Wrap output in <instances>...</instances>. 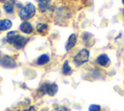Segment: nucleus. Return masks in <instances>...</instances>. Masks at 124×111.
Returning <instances> with one entry per match:
<instances>
[{
    "instance_id": "1",
    "label": "nucleus",
    "mask_w": 124,
    "mask_h": 111,
    "mask_svg": "<svg viewBox=\"0 0 124 111\" xmlns=\"http://www.w3.org/2000/svg\"><path fill=\"white\" fill-rule=\"evenodd\" d=\"M37 11L38 9L34 3L27 2L17 11V16L21 20H30L37 15Z\"/></svg>"
},
{
    "instance_id": "2",
    "label": "nucleus",
    "mask_w": 124,
    "mask_h": 111,
    "mask_svg": "<svg viewBox=\"0 0 124 111\" xmlns=\"http://www.w3.org/2000/svg\"><path fill=\"white\" fill-rule=\"evenodd\" d=\"M58 91V86L56 83H50V82H45L43 83L39 89H38V93L43 96V95H49V96H53Z\"/></svg>"
},
{
    "instance_id": "3",
    "label": "nucleus",
    "mask_w": 124,
    "mask_h": 111,
    "mask_svg": "<svg viewBox=\"0 0 124 111\" xmlns=\"http://www.w3.org/2000/svg\"><path fill=\"white\" fill-rule=\"evenodd\" d=\"M90 58V52L86 48L80 49L73 57V62L76 66H81L84 63L88 62Z\"/></svg>"
},
{
    "instance_id": "4",
    "label": "nucleus",
    "mask_w": 124,
    "mask_h": 111,
    "mask_svg": "<svg viewBox=\"0 0 124 111\" xmlns=\"http://www.w3.org/2000/svg\"><path fill=\"white\" fill-rule=\"evenodd\" d=\"M52 0H37V9L42 14H46L53 11V6L51 4Z\"/></svg>"
},
{
    "instance_id": "5",
    "label": "nucleus",
    "mask_w": 124,
    "mask_h": 111,
    "mask_svg": "<svg viewBox=\"0 0 124 111\" xmlns=\"http://www.w3.org/2000/svg\"><path fill=\"white\" fill-rule=\"evenodd\" d=\"M0 66H2L4 68L13 69V68L16 67V61L14 59V57L12 56L5 55V56H0Z\"/></svg>"
},
{
    "instance_id": "6",
    "label": "nucleus",
    "mask_w": 124,
    "mask_h": 111,
    "mask_svg": "<svg viewBox=\"0 0 124 111\" xmlns=\"http://www.w3.org/2000/svg\"><path fill=\"white\" fill-rule=\"evenodd\" d=\"M28 42H29V38H28V37H26V36H24V35L18 33L17 36L16 37L15 41L13 42L12 46H13L16 50H21V49H23V48L26 46V44H27Z\"/></svg>"
},
{
    "instance_id": "7",
    "label": "nucleus",
    "mask_w": 124,
    "mask_h": 111,
    "mask_svg": "<svg viewBox=\"0 0 124 111\" xmlns=\"http://www.w3.org/2000/svg\"><path fill=\"white\" fill-rule=\"evenodd\" d=\"M18 29L21 33L25 35H31L34 32L35 27L32 24V22H30L29 20H22L18 26Z\"/></svg>"
},
{
    "instance_id": "8",
    "label": "nucleus",
    "mask_w": 124,
    "mask_h": 111,
    "mask_svg": "<svg viewBox=\"0 0 124 111\" xmlns=\"http://www.w3.org/2000/svg\"><path fill=\"white\" fill-rule=\"evenodd\" d=\"M16 0H7L6 2L3 3L2 9L6 15L12 16L15 14V12L16 10Z\"/></svg>"
},
{
    "instance_id": "9",
    "label": "nucleus",
    "mask_w": 124,
    "mask_h": 111,
    "mask_svg": "<svg viewBox=\"0 0 124 111\" xmlns=\"http://www.w3.org/2000/svg\"><path fill=\"white\" fill-rule=\"evenodd\" d=\"M95 62L100 67H108L110 65V58L107 54H101L96 57Z\"/></svg>"
},
{
    "instance_id": "10",
    "label": "nucleus",
    "mask_w": 124,
    "mask_h": 111,
    "mask_svg": "<svg viewBox=\"0 0 124 111\" xmlns=\"http://www.w3.org/2000/svg\"><path fill=\"white\" fill-rule=\"evenodd\" d=\"M78 43V35L76 33H72L70 34V36L68 37L67 39V42H66V45H65V49H66V52H70L73 48L76 47Z\"/></svg>"
},
{
    "instance_id": "11",
    "label": "nucleus",
    "mask_w": 124,
    "mask_h": 111,
    "mask_svg": "<svg viewBox=\"0 0 124 111\" xmlns=\"http://www.w3.org/2000/svg\"><path fill=\"white\" fill-rule=\"evenodd\" d=\"M13 27V21L11 18H0V33L9 31Z\"/></svg>"
},
{
    "instance_id": "12",
    "label": "nucleus",
    "mask_w": 124,
    "mask_h": 111,
    "mask_svg": "<svg viewBox=\"0 0 124 111\" xmlns=\"http://www.w3.org/2000/svg\"><path fill=\"white\" fill-rule=\"evenodd\" d=\"M50 60V56L48 54H42L41 56H39L36 59V65L38 66H44L46 64H47Z\"/></svg>"
},
{
    "instance_id": "13",
    "label": "nucleus",
    "mask_w": 124,
    "mask_h": 111,
    "mask_svg": "<svg viewBox=\"0 0 124 111\" xmlns=\"http://www.w3.org/2000/svg\"><path fill=\"white\" fill-rule=\"evenodd\" d=\"M35 30H36L38 33L44 35V34H46V31L48 30V24H47L46 22H38V23L36 24V26H35Z\"/></svg>"
},
{
    "instance_id": "14",
    "label": "nucleus",
    "mask_w": 124,
    "mask_h": 111,
    "mask_svg": "<svg viewBox=\"0 0 124 111\" xmlns=\"http://www.w3.org/2000/svg\"><path fill=\"white\" fill-rule=\"evenodd\" d=\"M61 71H62V74H63L64 76H69V75L72 74V67L70 66L68 60H65V61L63 62Z\"/></svg>"
},
{
    "instance_id": "15",
    "label": "nucleus",
    "mask_w": 124,
    "mask_h": 111,
    "mask_svg": "<svg viewBox=\"0 0 124 111\" xmlns=\"http://www.w3.org/2000/svg\"><path fill=\"white\" fill-rule=\"evenodd\" d=\"M53 109H54V111H70V109L67 106L62 105V104H54Z\"/></svg>"
},
{
    "instance_id": "16",
    "label": "nucleus",
    "mask_w": 124,
    "mask_h": 111,
    "mask_svg": "<svg viewBox=\"0 0 124 111\" xmlns=\"http://www.w3.org/2000/svg\"><path fill=\"white\" fill-rule=\"evenodd\" d=\"M102 107L99 104H91L88 107V111H101Z\"/></svg>"
},
{
    "instance_id": "17",
    "label": "nucleus",
    "mask_w": 124,
    "mask_h": 111,
    "mask_svg": "<svg viewBox=\"0 0 124 111\" xmlns=\"http://www.w3.org/2000/svg\"><path fill=\"white\" fill-rule=\"evenodd\" d=\"M92 37H93L92 34H90L89 32H84V33L82 34V39H83V41H88V40H90Z\"/></svg>"
},
{
    "instance_id": "18",
    "label": "nucleus",
    "mask_w": 124,
    "mask_h": 111,
    "mask_svg": "<svg viewBox=\"0 0 124 111\" xmlns=\"http://www.w3.org/2000/svg\"><path fill=\"white\" fill-rule=\"evenodd\" d=\"M21 111H37V109H36V107H35L34 105H30V106H28L27 108L22 109Z\"/></svg>"
},
{
    "instance_id": "19",
    "label": "nucleus",
    "mask_w": 124,
    "mask_h": 111,
    "mask_svg": "<svg viewBox=\"0 0 124 111\" xmlns=\"http://www.w3.org/2000/svg\"><path fill=\"white\" fill-rule=\"evenodd\" d=\"M22 6H23V4H22L21 2H17V1L16 2V9L17 11H18V10H19V9H20Z\"/></svg>"
},
{
    "instance_id": "20",
    "label": "nucleus",
    "mask_w": 124,
    "mask_h": 111,
    "mask_svg": "<svg viewBox=\"0 0 124 111\" xmlns=\"http://www.w3.org/2000/svg\"><path fill=\"white\" fill-rule=\"evenodd\" d=\"M6 1H7V0H0V3H2V4H3V3H4V2H6Z\"/></svg>"
},
{
    "instance_id": "21",
    "label": "nucleus",
    "mask_w": 124,
    "mask_h": 111,
    "mask_svg": "<svg viewBox=\"0 0 124 111\" xmlns=\"http://www.w3.org/2000/svg\"><path fill=\"white\" fill-rule=\"evenodd\" d=\"M122 16H123V18H124V9H122Z\"/></svg>"
},
{
    "instance_id": "22",
    "label": "nucleus",
    "mask_w": 124,
    "mask_h": 111,
    "mask_svg": "<svg viewBox=\"0 0 124 111\" xmlns=\"http://www.w3.org/2000/svg\"><path fill=\"white\" fill-rule=\"evenodd\" d=\"M121 2H122V4L124 5V0H121Z\"/></svg>"
},
{
    "instance_id": "23",
    "label": "nucleus",
    "mask_w": 124,
    "mask_h": 111,
    "mask_svg": "<svg viewBox=\"0 0 124 111\" xmlns=\"http://www.w3.org/2000/svg\"><path fill=\"white\" fill-rule=\"evenodd\" d=\"M0 15H1V11H0Z\"/></svg>"
},
{
    "instance_id": "24",
    "label": "nucleus",
    "mask_w": 124,
    "mask_h": 111,
    "mask_svg": "<svg viewBox=\"0 0 124 111\" xmlns=\"http://www.w3.org/2000/svg\"><path fill=\"white\" fill-rule=\"evenodd\" d=\"M42 111H45V110H42Z\"/></svg>"
}]
</instances>
